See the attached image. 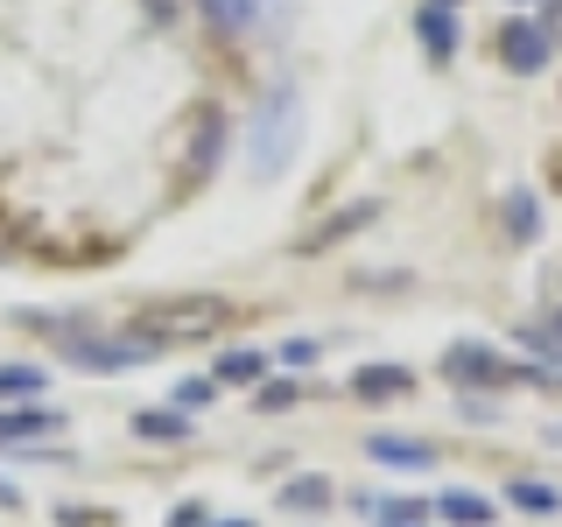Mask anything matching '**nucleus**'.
Listing matches in <instances>:
<instances>
[{"instance_id":"f257e3e1","label":"nucleus","mask_w":562,"mask_h":527,"mask_svg":"<svg viewBox=\"0 0 562 527\" xmlns=\"http://www.w3.org/2000/svg\"><path fill=\"white\" fill-rule=\"evenodd\" d=\"M295 155H303V92L281 78V85H268V99L254 105V120H246V176H254V183H274V176H289Z\"/></svg>"},{"instance_id":"f03ea898","label":"nucleus","mask_w":562,"mask_h":527,"mask_svg":"<svg viewBox=\"0 0 562 527\" xmlns=\"http://www.w3.org/2000/svg\"><path fill=\"white\" fill-rule=\"evenodd\" d=\"M549 49H555V35L541 29V22H506L499 29V64L506 70H520V78H541V64H549Z\"/></svg>"},{"instance_id":"7ed1b4c3","label":"nucleus","mask_w":562,"mask_h":527,"mask_svg":"<svg viewBox=\"0 0 562 527\" xmlns=\"http://www.w3.org/2000/svg\"><path fill=\"white\" fill-rule=\"evenodd\" d=\"M140 359H155V338L148 345H78L70 351L78 373H127V366H140Z\"/></svg>"},{"instance_id":"20e7f679","label":"nucleus","mask_w":562,"mask_h":527,"mask_svg":"<svg viewBox=\"0 0 562 527\" xmlns=\"http://www.w3.org/2000/svg\"><path fill=\"white\" fill-rule=\"evenodd\" d=\"M268 366H274V351H260V345H233V351H218V386H260L268 380Z\"/></svg>"},{"instance_id":"39448f33","label":"nucleus","mask_w":562,"mask_h":527,"mask_svg":"<svg viewBox=\"0 0 562 527\" xmlns=\"http://www.w3.org/2000/svg\"><path fill=\"white\" fill-rule=\"evenodd\" d=\"M49 429H64V415L43 408V401H14V408L0 415V444H29V436H49Z\"/></svg>"},{"instance_id":"423d86ee","label":"nucleus","mask_w":562,"mask_h":527,"mask_svg":"<svg viewBox=\"0 0 562 527\" xmlns=\"http://www.w3.org/2000/svg\"><path fill=\"white\" fill-rule=\"evenodd\" d=\"M443 373L450 380H492V386H506V366H499V351H492V345H457L450 359H443Z\"/></svg>"},{"instance_id":"0eeeda50","label":"nucleus","mask_w":562,"mask_h":527,"mask_svg":"<svg viewBox=\"0 0 562 527\" xmlns=\"http://www.w3.org/2000/svg\"><path fill=\"white\" fill-rule=\"evenodd\" d=\"M436 514H443L450 527H499V506H492L485 492H443Z\"/></svg>"},{"instance_id":"6e6552de","label":"nucleus","mask_w":562,"mask_h":527,"mask_svg":"<svg viewBox=\"0 0 562 527\" xmlns=\"http://www.w3.org/2000/svg\"><path fill=\"white\" fill-rule=\"evenodd\" d=\"M415 35H422V49H429L436 64H450V57H457V22H450V8H436V0L415 14Z\"/></svg>"},{"instance_id":"1a4fd4ad","label":"nucleus","mask_w":562,"mask_h":527,"mask_svg":"<svg viewBox=\"0 0 562 527\" xmlns=\"http://www.w3.org/2000/svg\"><path fill=\"white\" fill-rule=\"evenodd\" d=\"M190 429H198V422L183 408H140L134 415V436H148V444H190Z\"/></svg>"},{"instance_id":"9d476101","label":"nucleus","mask_w":562,"mask_h":527,"mask_svg":"<svg viewBox=\"0 0 562 527\" xmlns=\"http://www.w3.org/2000/svg\"><path fill=\"white\" fill-rule=\"evenodd\" d=\"M373 464H415V471H429L436 464V450L429 444H415V436H373Z\"/></svg>"},{"instance_id":"9b49d317","label":"nucleus","mask_w":562,"mask_h":527,"mask_svg":"<svg viewBox=\"0 0 562 527\" xmlns=\"http://www.w3.org/2000/svg\"><path fill=\"white\" fill-rule=\"evenodd\" d=\"M351 386H359L366 401H394V394H408V386H415V373H401V366H359V380H351Z\"/></svg>"},{"instance_id":"f8f14e48","label":"nucleus","mask_w":562,"mask_h":527,"mask_svg":"<svg viewBox=\"0 0 562 527\" xmlns=\"http://www.w3.org/2000/svg\"><path fill=\"white\" fill-rule=\"evenodd\" d=\"M198 8H204V22L218 29V35H239V29H254L260 0H198Z\"/></svg>"},{"instance_id":"ddd939ff","label":"nucleus","mask_w":562,"mask_h":527,"mask_svg":"<svg viewBox=\"0 0 562 527\" xmlns=\"http://www.w3.org/2000/svg\"><path fill=\"white\" fill-rule=\"evenodd\" d=\"M366 218H373V204H345V211H338V218H324V225H316V233L303 239V254H324V246H330V239H345V233H359V225H366Z\"/></svg>"},{"instance_id":"4468645a","label":"nucleus","mask_w":562,"mask_h":527,"mask_svg":"<svg viewBox=\"0 0 562 527\" xmlns=\"http://www.w3.org/2000/svg\"><path fill=\"white\" fill-rule=\"evenodd\" d=\"M366 514H373V527H415V520H429V500H366Z\"/></svg>"},{"instance_id":"2eb2a0df","label":"nucleus","mask_w":562,"mask_h":527,"mask_svg":"<svg viewBox=\"0 0 562 527\" xmlns=\"http://www.w3.org/2000/svg\"><path fill=\"white\" fill-rule=\"evenodd\" d=\"M281 506H289V514H324V506H330V479H289V485H281Z\"/></svg>"},{"instance_id":"dca6fc26","label":"nucleus","mask_w":562,"mask_h":527,"mask_svg":"<svg viewBox=\"0 0 562 527\" xmlns=\"http://www.w3.org/2000/svg\"><path fill=\"white\" fill-rule=\"evenodd\" d=\"M506 500H514L520 514H555V485H535V479H514Z\"/></svg>"},{"instance_id":"f3484780","label":"nucleus","mask_w":562,"mask_h":527,"mask_svg":"<svg viewBox=\"0 0 562 527\" xmlns=\"http://www.w3.org/2000/svg\"><path fill=\"white\" fill-rule=\"evenodd\" d=\"M0 394H43V373L35 366H0Z\"/></svg>"},{"instance_id":"a211bd4d","label":"nucleus","mask_w":562,"mask_h":527,"mask_svg":"<svg viewBox=\"0 0 562 527\" xmlns=\"http://www.w3.org/2000/svg\"><path fill=\"white\" fill-rule=\"evenodd\" d=\"M211 401H218V380H183V386H176V408H211Z\"/></svg>"},{"instance_id":"6ab92c4d","label":"nucleus","mask_w":562,"mask_h":527,"mask_svg":"<svg viewBox=\"0 0 562 527\" xmlns=\"http://www.w3.org/2000/svg\"><path fill=\"white\" fill-rule=\"evenodd\" d=\"M295 394H303L295 380H260V386H254V408H289Z\"/></svg>"},{"instance_id":"aec40b11","label":"nucleus","mask_w":562,"mask_h":527,"mask_svg":"<svg viewBox=\"0 0 562 527\" xmlns=\"http://www.w3.org/2000/svg\"><path fill=\"white\" fill-rule=\"evenodd\" d=\"M506 225H514L520 239L535 233V198H527V190H514V198H506Z\"/></svg>"},{"instance_id":"412c9836","label":"nucleus","mask_w":562,"mask_h":527,"mask_svg":"<svg viewBox=\"0 0 562 527\" xmlns=\"http://www.w3.org/2000/svg\"><path fill=\"white\" fill-rule=\"evenodd\" d=\"M274 359H281V366H316V345H310V338H289Z\"/></svg>"},{"instance_id":"4be33fe9","label":"nucleus","mask_w":562,"mask_h":527,"mask_svg":"<svg viewBox=\"0 0 562 527\" xmlns=\"http://www.w3.org/2000/svg\"><path fill=\"white\" fill-rule=\"evenodd\" d=\"M464 422H499V401H479V394H464Z\"/></svg>"},{"instance_id":"5701e85b","label":"nucleus","mask_w":562,"mask_h":527,"mask_svg":"<svg viewBox=\"0 0 562 527\" xmlns=\"http://www.w3.org/2000/svg\"><path fill=\"white\" fill-rule=\"evenodd\" d=\"M148 14L155 22H176V0H148Z\"/></svg>"},{"instance_id":"b1692460","label":"nucleus","mask_w":562,"mask_h":527,"mask_svg":"<svg viewBox=\"0 0 562 527\" xmlns=\"http://www.w3.org/2000/svg\"><path fill=\"white\" fill-rule=\"evenodd\" d=\"M176 527H204V506H183V514H176Z\"/></svg>"},{"instance_id":"393cba45","label":"nucleus","mask_w":562,"mask_h":527,"mask_svg":"<svg viewBox=\"0 0 562 527\" xmlns=\"http://www.w3.org/2000/svg\"><path fill=\"white\" fill-rule=\"evenodd\" d=\"M218 527H254V520H218Z\"/></svg>"},{"instance_id":"a878e982","label":"nucleus","mask_w":562,"mask_h":527,"mask_svg":"<svg viewBox=\"0 0 562 527\" xmlns=\"http://www.w3.org/2000/svg\"><path fill=\"white\" fill-rule=\"evenodd\" d=\"M436 8H457V0H436Z\"/></svg>"}]
</instances>
